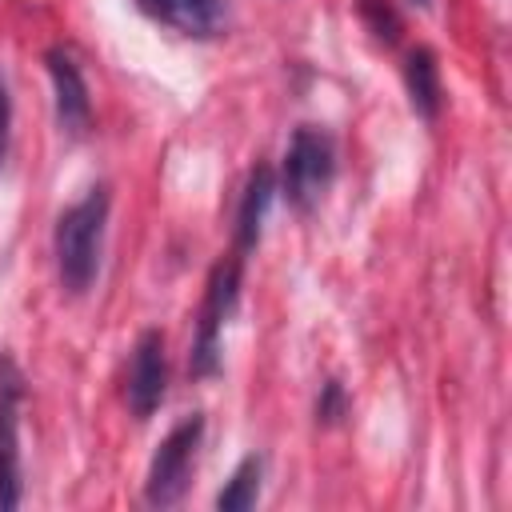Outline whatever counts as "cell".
Returning a JSON list of instances; mask_svg holds the SVG:
<instances>
[{
    "mask_svg": "<svg viewBox=\"0 0 512 512\" xmlns=\"http://www.w3.org/2000/svg\"><path fill=\"white\" fill-rule=\"evenodd\" d=\"M112 212L108 184H92L76 204H68L56 216L52 228V252H56V276L64 292L84 296L100 276V252H104V228Z\"/></svg>",
    "mask_w": 512,
    "mask_h": 512,
    "instance_id": "cell-1",
    "label": "cell"
},
{
    "mask_svg": "<svg viewBox=\"0 0 512 512\" xmlns=\"http://www.w3.org/2000/svg\"><path fill=\"white\" fill-rule=\"evenodd\" d=\"M336 176V140L320 124H300L284 148L280 192L296 212H312Z\"/></svg>",
    "mask_w": 512,
    "mask_h": 512,
    "instance_id": "cell-2",
    "label": "cell"
},
{
    "mask_svg": "<svg viewBox=\"0 0 512 512\" xmlns=\"http://www.w3.org/2000/svg\"><path fill=\"white\" fill-rule=\"evenodd\" d=\"M200 440H204V416L200 412H192L168 428V436L152 452V464L144 476V500L152 508H176L184 500V492L192 484Z\"/></svg>",
    "mask_w": 512,
    "mask_h": 512,
    "instance_id": "cell-3",
    "label": "cell"
},
{
    "mask_svg": "<svg viewBox=\"0 0 512 512\" xmlns=\"http://www.w3.org/2000/svg\"><path fill=\"white\" fill-rule=\"evenodd\" d=\"M240 272H244V256H224L204 284V304H200V324H196V340H192V376H216L220 372V332L236 308L240 296Z\"/></svg>",
    "mask_w": 512,
    "mask_h": 512,
    "instance_id": "cell-4",
    "label": "cell"
},
{
    "mask_svg": "<svg viewBox=\"0 0 512 512\" xmlns=\"http://www.w3.org/2000/svg\"><path fill=\"white\" fill-rule=\"evenodd\" d=\"M20 408H24V372L8 352H0V512L20 508L24 500Z\"/></svg>",
    "mask_w": 512,
    "mask_h": 512,
    "instance_id": "cell-5",
    "label": "cell"
},
{
    "mask_svg": "<svg viewBox=\"0 0 512 512\" xmlns=\"http://www.w3.org/2000/svg\"><path fill=\"white\" fill-rule=\"evenodd\" d=\"M168 392V352H164V332L144 328L132 344L128 360V380H124V400L136 420H148Z\"/></svg>",
    "mask_w": 512,
    "mask_h": 512,
    "instance_id": "cell-6",
    "label": "cell"
},
{
    "mask_svg": "<svg viewBox=\"0 0 512 512\" xmlns=\"http://www.w3.org/2000/svg\"><path fill=\"white\" fill-rule=\"evenodd\" d=\"M44 64H48V76H52V100H56V124L64 136L80 140L88 128H92V96H88V80L76 64V56L56 44L44 52Z\"/></svg>",
    "mask_w": 512,
    "mask_h": 512,
    "instance_id": "cell-7",
    "label": "cell"
},
{
    "mask_svg": "<svg viewBox=\"0 0 512 512\" xmlns=\"http://www.w3.org/2000/svg\"><path fill=\"white\" fill-rule=\"evenodd\" d=\"M136 8L192 40H212L228 28V0H136Z\"/></svg>",
    "mask_w": 512,
    "mask_h": 512,
    "instance_id": "cell-8",
    "label": "cell"
},
{
    "mask_svg": "<svg viewBox=\"0 0 512 512\" xmlns=\"http://www.w3.org/2000/svg\"><path fill=\"white\" fill-rule=\"evenodd\" d=\"M404 88H408L412 112L432 124V120L440 116V104H444V84H440L436 52H432L428 44L408 48V56H404Z\"/></svg>",
    "mask_w": 512,
    "mask_h": 512,
    "instance_id": "cell-9",
    "label": "cell"
},
{
    "mask_svg": "<svg viewBox=\"0 0 512 512\" xmlns=\"http://www.w3.org/2000/svg\"><path fill=\"white\" fill-rule=\"evenodd\" d=\"M276 196V176L268 164H256L248 184H244V196H240V208H236V256L252 252L260 244V228H264V216H268V204Z\"/></svg>",
    "mask_w": 512,
    "mask_h": 512,
    "instance_id": "cell-10",
    "label": "cell"
},
{
    "mask_svg": "<svg viewBox=\"0 0 512 512\" xmlns=\"http://www.w3.org/2000/svg\"><path fill=\"white\" fill-rule=\"evenodd\" d=\"M260 480H264V460L252 452L236 464V472L228 476V484L216 492V508L220 512H248L260 500Z\"/></svg>",
    "mask_w": 512,
    "mask_h": 512,
    "instance_id": "cell-11",
    "label": "cell"
},
{
    "mask_svg": "<svg viewBox=\"0 0 512 512\" xmlns=\"http://www.w3.org/2000/svg\"><path fill=\"white\" fill-rule=\"evenodd\" d=\"M360 16L368 20L372 36L384 40V44H392L400 36V16H396V8L388 0H360Z\"/></svg>",
    "mask_w": 512,
    "mask_h": 512,
    "instance_id": "cell-12",
    "label": "cell"
},
{
    "mask_svg": "<svg viewBox=\"0 0 512 512\" xmlns=\"http://www.w3.org/2000/svg\"><path fill=\"white\" fill-rule=\"evenodd\" d=\"M348 416V392L340 380H324L320 384V396H316V424H340Z\"/></svg>",
    "mask_w": 512,
    "mask_h": 512,
    "instance_id": "cell-13",
    "label": "cell"
},
{
    "mask_svg": "<svg viewBox=\"0 0 512 512\" xmlns=\"http://www.w3.org/2000/svg\"><path fill=\"white\" fill-rule=\"evenodd\" d=\"M8 136H12V96H8V84L0 76V164L8 156Z\"/></svg>",
    "mask_w": 512,
    "mask_h": 512,
    "instance_id": "cell-14",
    "label": "cell"
},
{
    "mask_svg": "<svg viewBox=\"0 0 512 512\" xmlns=\"http://www.w3.org/2000/svg\"><path fill=\"white\" fill-rule=\"evenodd\" d=\"M416 4H428V0H416Z\"/></svg>",
    "mask_w": 512,
    "mask_h": 512,
    "instance_id": "cell-15",
    "label": "cell"
}]
</instances>
